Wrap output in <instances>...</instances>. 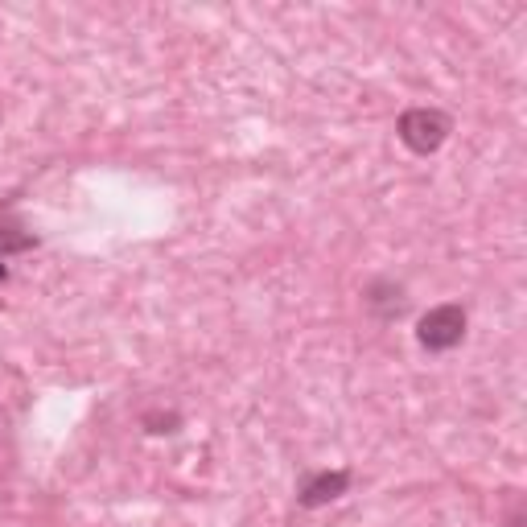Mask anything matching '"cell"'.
Listing matches in <instances>:
<instances>
[{
  "label": "cell",
  "mask_w": 527,
  "mask_h": 527,
  "mask_svg": "<svg viewBox=\"0 0 527 527\" xmlns=\"http://www.w3.org/2000/svg\"><path fill=\"white\" fill-rule=\"evenodd\" d=\"M453 132V120L441 112V108H408L400 120H396V136L400 145L416 157H433Z\"/></svg>",
  "instance_id": "6da1fadb"
},
{
  "label": "cell",
  "mask_w": 527,
  "mask_h": 527,
  "mask_svg": "<svg viewBox=\"0 0 527 527\" xmlns=\"http://www.w3.org/2000/svg\"><path fill=\"white\" fill-rule=\"evenodd\" d=\"M466 326H470L466 309H462L458 301H445V305H433V309L425 313V318H420V326H416V342L425 346L429 355H449L453 346H462Z\"/></svg>",
  "instance_id": "7a4b0ae2"
},
{
  "label": "cell",
  "mask_w": 527,
  "mask_h": 527,
  "mask_svg": "<svg viewBox=\"0 0 527 527\" xmlns=\"http://www.w3.org/2000/svg\"><path fill=\"white\" fill-rule=\"evenodd\" d=\"M350 482H355V474H350V470H313V474L297 486V503H301L305 511L330 507V503H338V499L346 495Z\"/></svg>",
  "instance_id": "3957f363"
},
{
  "label": "cell",
  "mask_w": 527,
  "mask_h": 527,
  "mask_svg": "<svg viewBox=\"0 0 527 527\" xmlns=\"http://www.w3.org/2000/svg\"><path fill=\"white\" fill-rule=\"evenodd\" d=\"M363 301H367V309L375 313V318L396 322L400 313L408 309V289L400 285V280H392V276H379V280H371V285H367Z\"/></svg>",
  "instance_id": "277c9868"
},
{
  "label": "cell",
  "mask_w": 527,
  "mask_h": 527,
  "mask_svg": "<svg viewBox=\"0 0 527 527\" xmlns=\"http://www.w3.org/2000/svg\"><path fill=\"white\" fill-rule=\"evenodd\" d=\"M140 425H145V433H153V437H165V433H178L182 429V416L173 412V408H153V412L140 416Z\"/></svg>",
  "instance_id": "5b68a950"
},
{
  "label": "cell",
  "mask_w": 527,
  "mask_h": 527,
  "mask_svg": "<svg viewBox=\"0 0 527 527\" xmlns=\"http://www.w3.org/2000/svg\"><path fill=\"white\" fill-rule=\"evenodd\" d=\"M5 280H9V264H5V260H0V285H5Z\"/></svg>",
  "instance_id": "8992f818"
}]
</instances>
